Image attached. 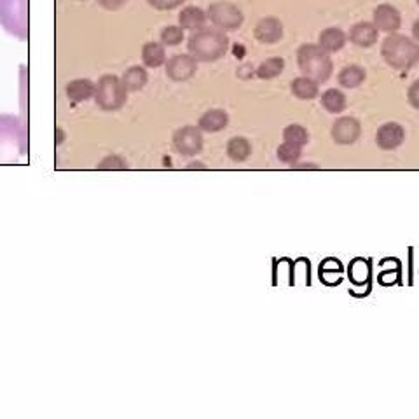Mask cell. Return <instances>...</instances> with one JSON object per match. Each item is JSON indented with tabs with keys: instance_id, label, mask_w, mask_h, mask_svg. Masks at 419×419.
<instances>
[{
	"instance_id": "6da1fadb",
	"label": "cell",
	"mask_w": 419,
	"mask_h": 419,
	"mask_svg": "<svg viewBox=\"0 0 419 419\" xmlns=\"http://www.w3.org/2000/svg\"><path fill=\"white\" fill-rule=\"evenodd\" d=\"M189 55L194 56L196 62L211 63L224 58L229 49V39L225 32L218 28H199L189 37Z\"/></svg>"
},
{
	"instance_id": "7a4b0ae2",
	"label": "cell",
	"mask_w": 419,
	"mask_h": 419,
	"mask_svg": "<svg viewBox=\"0 0 419 419\" xmlns=\"http://www.w3.org/2000/svg\"><path fill=\"white\" fill-rule=\"evenodd\" d=\"M381 56L393 70L407 72L419 63V44L407 35L390 33L381 46Z\"/></svg>"
},
{
	"instance_id": "3957f363",
	"label": "cell",
	"mask_w": 419,
	"mask_h": 419,
	"mask_svg": "<svg viewBox=\"0 0 419 419\" xmlns=\"http://www.w3.org/2000/svg\"><path fill=\"white\" fill-rule=\"evenodd\" d=\"M328 55L330 52L316 44H303L297 49V65L306 77L322 84L330 79L332 70H334V63Z\"/></svg>"
},
{
	"instance_id": "277c9868",
	"label": "cell",
	"mask_w": 419,
	"mask_h": 419,
	"mask_svg": "<svg viewBox=\"0 0 419 419\" xmlns=\"http://www.w3.org/2000/svg\"><path fill=\"white\" fill-rule=\"evenodd\" d=\"M126 88L123 81L116 75H104L98 84H94V101L100 108L107 112L119 111L126 104Z\"/></svg>"
},
{
	"instance_id": "5b68a950",
	"label": "cell",
	"mask_w": 419,
	"mask_h": 419,
	"mask_svg": "<svg viewBox=\"0 0 419 419\" xmlns=\"http://www.w3.org/2000/svg\"><path fill=\"white\" fill-rule=\"evenodd\" d=\"M206 16H208V20L213 23L215 28L222 30V32H236L245 21V16L240 7L236 4L228 2V0L211 4L208 11H206Z\"/></svg>"
},
{
	"instance_id": "8992f818",
	"label": "cell",
	"mask_w": 419,
	"mask_h": 419,
	"mask_svg": "<svg viewBox=\"0 0 419 419\" xmlns=\"http://www.w3.org/2000/svg\"><path fill=\"white\" fill-rule=\"evenodd\" d=\"M173 147L179 154L192 157L203 150V131L198 126H184L173 135Z\"/></svg>"
},
{
	"instance_id": "52a82bcc",
	"label": "cell",
	"mask_w": 419,
	"mask_h": 419,
	"mask_svg": "<svg viewBox=\"0 0 419 419\" xmlns=\"http://www.w3.org/2000/svg\"><path fill=\"white\" fill-rule=\"evenodd\" d=\"M332 140L337 145H351L357 142L362 135V124L360 121L354 119L351 116L339 117L334 124H332Z\"/></svg>"
},
{
	"instance_id": "ba28073f",
	"label": "cell",
	"mask_w": 419,
	"mask_h": 419,
	"mask_svg": "<svg viewBox=\"0 0 419 419\" xmlns=\"http://www.w3.org/2000/svg\"><path fill=\"white\" fill-rule=\"evenodd\" d=\"M198 62L191 55H175L166 62V75L175 82H186L194 77Z\"/></svg>"
},
{
	"instance_id": "9c48e42d",
	"label": "cell",
	"mask_w": 419,
	"mask_h": 419,
	"mask_svg": "<svg viewBox=\"0 0 419 419\" xmlns=\"http://www.w3.org/2000/svg\"><path fill=\"white\" fill-rule=\"evenodd\" d=\"M402 25V16H400L398 9L391 6V4H381L374 9V26L379 32L395 33Z\"/></svg>"
},
{
	"instance_id": "30bf717a",
	"label": "cell",
	"mask_w": 419,
	"mask_h": 419,
	"mask_svg": "<svg viewBox=\"0 0 419 419\" xmlns=\"http://www.w3.org/2000/svg\"><path fill=\"white\" fill-rule=\"evenodd\" d=\"M406 140V131L400 126L398 123H386L383 126H379L376 133V142L377 147L383 150H395Z\"/></svg>"
},
{
	"instance_id": "8fae6325",
	"label": "cell",
	"mask_w": 419,
	"mask_h": 419,
	"mask_svg": "<svg viewBox=\"0 0 419 419\" xmlns=\"http://www.w3.org/2000/svg\"><path fill=\"white\" fill-rule=\"evenodd\" d=\"M254 35L259 43L262 44H276L283 39V25L278 18L267 16L262 18L255 25Z\"/></svg>"
},
{
	"instance_id": "7c38bea8",
	"label": "cell",
	"mask_w": 419,
	"mask_h": 419,
	"mask_svg": "<svg viewBox=\"0 0 419 419\" xmlns=\"http://www.w3.org/2000/svg\"><path fill=\"white\" fill-rule=\"evenodd\" d=\"M372 264L371 260L367 259H354L351 260L348 266V278L353 285L357 286H364L367 292H371L372 289Z\"/></svg>"
},
{
	"instance_id": "4fadbf2b",
	"label": "cell",
	"mask_w": 419,
	"mask_h": 419,
	"mask_svg": "<svg viewBox=\"0 0 419 419\" xmlns=\"http://www.w3.org/2000/svg\"><path fill=\"white\" fill-rule=\"evenodd\" d=\"M377 37H379V30L369 21H360V23L351 26L350 30V40L358 48L374 46L377 43Z\"/></svg>"
},
{
	"instance_id": "5bb4252c",
	"label": "cell",
	"mask_w": 419,
	"mask_h": 419,
	"mask_svg": "<svg viewBox=\"0 0 419 419\" xmlns=\"http://www.w3.org/2000/svg\"><path fill=\"white\" fill-rule=\"evenodd\" d=\"M229 123L228 112L222 111V108H210L205 114L199 117L198 128L205 133H217L222 131Z\"/></svg>"
},
{
	"instance_id": "9a60e30c",
	"label": "cell",
	"mask_w": 419,
	"mask_h": 419,
	"mask_svg": "<svg viewBox=\"0 0 419 419\" xmlns=\"http://www.w3.org/2000/svg\"><path fill=\"white\" fill-rule=\"evenodd\" d=\"M206 20H208V16H206L205 11L198 6L184 7L182 13L179 14V23L184 30H194L196 32V30L205 26Z\"/></svg>"
},
{
	"instance_id": "2e32d148",
	"label": "cell",
	"mask_w": 419,
	"mask_h": 419,
	"mask_svg": "<svg viewBox=\"0 0 419 419\" xmlns=\"http://www.w3.org/2000/svg\"><path fill=\"white\" fill-rule=\"evenodd\" d=\"M65 93L70 101L81 104V101H88L89 98L94 96V84L89 79H75L67 84Z\"/></svg>"
},
{
	"instance_id": "e0dca14e",
	"label": "cell",
	"mask_w": 419,
	"mask_h": 419,
	"mask_svg": "<svg viewBox=\"0 0 419 419\" xmlns=\"http://www.w3.org/2000/svg\"><path fill=\"white\" fill-rule=\"evenodd\" d=\"M318 43V46L325 49L327 52H337L346 46V35L341 28L332 26V28H325L320 33Z\"/></svg>"
},
{
	"instance_id": "ac0fdd59",
	"label": "cell",
	"mask_w": 419,
	"mask_h": 419,
	"mask_svg": "<svg viewBox=\"0 0 419 419\" xmlns=\"http://www.w3.org/2000/svg\"><path fill=\"white\" fill-rule=\"evenodd\" d=\"M121 81H123L126 91L137 93L140 89L145 88L147 81H149V75H147V70L143 69V67L135 65V67H130V69L124 72Z\"/></svg>"
},
{
	"instance_id": "d6986e66",
	"label": "cell",
	"mask_w": 419,
	"mask_h": 419,
	"mask_svg": "<svg viewBox=\"0 0 419 419\" xmlns=\"http://www.w3.org/2000/svg\"><path fill=\"white\" fill-rule=\"evenodd\" d=\"M290 89H292L294 96L299 98V100H313V98L318 96L320 84L304 75V77L294 79L292 84H290Z\"/></svg>"
},
{
	"instance_id": "ffe728a7",
	"label": "cell",
	"mask_w": 419,
	"mask_h": 419,
	"mask_svg": "<svg viewBox=\"0 0 419 419\" xmlns=\"http://www.w3.org/2000/svg\"><path fill=\"white\" fill-rule=\"evenodd\" d=\"M142 62L149 69H157L166 62V51L163 44L160 43H147L142 48Z\"/></svg>"
},
{
	"instance_id": "44dd1931",
	"label": "cell",
	"mask_w": 419,
	"mask_h": 419,
	"mask_svg": "<svg viewBox=\"0 0 419 419\" xmlns=\"http://www.w3.org/2000/svg\"><path fill=\"white\" fill-rule=\"evenodd\" d=\"M365 77H367V74H365V70L362 69V67L350 65V67H346V69L341 70L337 81L342 88L353 89V88H358V86L365 81Z\"/></svg>"
},
{
	"instance_id": "7402d4cb",
	"label": "cell",
	"mask_w": 419,
	"mask_h": 419,
	"mask_svg": "<svg viewBox=\"0 0 419 419\" xmlns=\"http://www.w3.org/2000/svg\"><path fill=\"white\" fill-rule=\"evenodd\" d=\"M283 70H285V60L273 56V58L264 60L255 74L257 77L262 79V81H271V79H276L278 75H281Z\"/></svg>"
},
{
	"instance_id": "603a6c76",
	"label": "cell",
	"mask_w": 419,
	"mask_h": 419,
	"mask_svg": "<svg viewBox=\"0 0 419 419\" xmlns=\"http://www.w3.org/2000/svg\"><path fill=\"white\" fill-rule=\"evenodd\" d=\"M252 154V145L247 138L243 137H234L228 142V156L231 157L236 163H243L250 157Z\"/></svg>"
},
{
	"instance_id": "cb8c5ba5",
	"label": "cell",
	"mask_w": 419,
	"mask_h": 419,
	"mask_svg": "<svg viewBox=\"0 0 419 419\" xmlns=\"http://www.w3.org/2000/svg\"><path fill=\"white\" fill-rule=\"evenodd\" d=\"M320 100H322V107L330 114H339L346 108V96L341 89H327Z\"/></svg>"
},
{
	"instance_id": "d4e9b609",
	"label": "cell",
	"mask_w": 419,
	"mask_h": 419,
	"mask_svg": "<svg viewBox=\"0 0 419 419\" xmlns=\"http://www.w3.org/2000/svg\"><path fill=\"white\" fill-rule=\"evenodd\" d=\"M323 264L328 267V273L327 271H322L318 269V276L322 279V283H325V285H337L339 281L342 279V273H345V267H342V264L339 262L337 259H328V260H323Z\"/></svg>"
},
{
	"instance_id": "484cf974",
	"label": "cell",
	"mask_w": 419,
	"mask_h": 419,
	"mask_svg": "<svg viewBox=\"0 0 419 419\" xmlns=\"http://www.w3.org/2000/svg\"><path fill=\"white\" fill-rule=\"evenodd\" d=\"M283 140L286 143H292V145L304 147L309 142V133L301 124H290V126H286L283 130Z\"/></svg>"
},
{
	"instance_id": "4316f807",
	"label": "cell",
	"mask_w": 419,
	"mask_h": 419,
	"mask_svg": "<svg viewBox=\"0 0 419 419\" xmlns=\"http://www.w3.org/2000/svg\"><path fill=\"white\" fill-rule=\"evenodd\" d=\"M276 154H278V160L281 161V163L292 166V164L299 163L301 154H303V147H297V145H292V143L283 142L281 145L278 147Z\"/></svg>"
},
{
	"instance_id": "83f0119b",
	"label": "cell",
	"mask_w": 419,
	"mask_h": 419,
	"mask_svg": "<svg viewBox=\"0 0 419 419\" xmlns=\"http://www.w3.org/2000/svg\"><path fill=\"white\" fill-rule=\"evenodd\" d=\"M182 40H184L182 26L169 25L166 26V28H163V32H161V43H163L164 46H179Z\"/></svg>"
},
{
	"instance_id": "f1b7e54d",
	"label": "cell",
	"mask_w": 419,
	"mask_h": 419,
	"mask_svg": "<svg viewBox=\"0 0 419 419\" xmlns=\"http://www.w3.org/2000/svg\"><path fill=\"white\" fill-rule=\"evenodd\" d=\"M98 169H128V164L123 157L112 154V156H107L98 164Z\"/></svg>"
},
{
	"instance_id": "f546056e",
	"label": "cell",
	"mask_w": 419,
	"mask_h": 419,
	"mask_svg": "<svg viewBox=\"0 0 419 419\" xmlns=\"http://www.w3.org/2000/svg\"><path fill=\"white\" fill-rule=\"evenodd\" d=\"M149 2V6H152L154 9L157 11H172L175 9V7L182 6L186 0H147Z\"/></svg>"
},
{
	"instance_id": "4dcf8cb0",
	"label": "cell",
	"mask_w": 419,
	"mask_h": 419,
	"mask_svg": "<svg viewBox=\"0 0 419 419\" xmlns=\"http://www.w3.org/2000/svg\"><path fill=\"white\" fill-rule=\"evenodd\" d=\"M407 100H409V104L413 105L414 108L419 111V79L414 81L413 84H410V88L407 89Z\"/></svg>"
},
{
	"instance_id": "1f68e13d",
	"label": "cell",
	"mask_w": 419,
	"mask_h": 419,
	"mask_svg": "<svg viewBox=\"0 0 419 419\" xmlns=\"http://www.w3.org/2000/svg\"><path fill=\"white\" fill-rule=\"evenodd\" d=\"M98 2H100L105 9L114 11V9H119V7H123L128 0H98Z\"/></svg>"
},
{
	"instance_id": "d6a6232c",
	"label": "cell",
	"mask_w": 419,
	"mask_h": 419,
	"mask_svg": "<svg viewBox=\"0 0 419 419\" xmlns=\"http://www.w3.org/2000/svg\"><path fill=\"white\" fill-rule=\"evenodd\" d=\"M292 169H320V168L313 163H296L292 164Z\"/></svg>"
},
{
	"instance_id": "836d02e7",
	"label": "cell",
	"mask_w": 419,
	"mask_h": 419,
	"mask_svg": "<svg viewBox=\"0 0 419 419\" xmlns=\"http://www.w3.org/2000/svg\"><path fill=\"white\" fill-rule=\"evenodd\" d=\"M413 35H414V39H416L419 43V18L416 21H414V25H413Z\"/></svg>"
},
{
	"instance_id": "e575fe53",
	"label": "cell",
	"mask_w": 419,
	"mask_h": 419,
	"mask_svg": "<svg viewBox=\"0 0 419 419\" xmlns=\"http://www.w3.org/2000/svg\"><path fill=\"white\" fill-rule=\"evenodd\" d=\"M187 169H206V166L203 163H191L187 164Z\"/></svg>"
},
{
	"instance_id": "d590c367",
	"label": "cell",
	"mask_w": 419,
	"mask_h": 419,
	"mask_svg": "<svg viewBox=\"0 0 419 419\" xmlns=\"http://www.w3.org/2000/svg\"><path fill=\"white\" fill-rule=\"evenodd\" d=\"M416 2H418V6H419V0H416Z\"/></svg>"
}]
</instances>
